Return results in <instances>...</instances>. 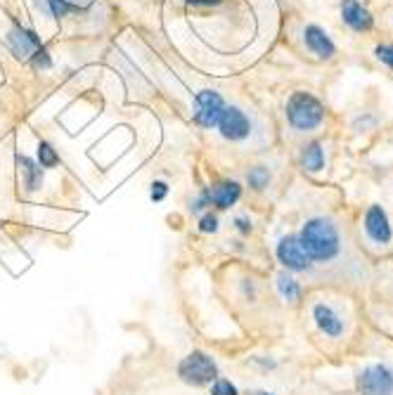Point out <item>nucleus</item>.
I'll return each instance as SVG.
<instances>
[{
  "label": "nucleus",
  "mask_w": 393,
  "mask_h": 395,
  "mask_svg": "<svg viewBox=\"0 0 393 395\" xmlns=\"http://www.w3.org/2000/svg\"><path fill=\"white\" fill-rule=\"evenodd\" d=\"M301 244L311 260H332L339 253V232L325 218H313L301 230Z\"/></svg>",
  "instance_id": "1"
},
{
  "label": "nucleus",
  "mask_w": 393,
  "mask_h": 395,
  "mask_svg": "<svg viewBox=\"0 0 393 395\" xmlns=\"http://www.w3.org/2000/svg\"><path fill=\"white\" fill-rule=\"evenodd\" d=\"M178 377L189 386H211L218 379V365L204 350H192L187 357L180 360Z\"/></svg>",
  "instance_id": "2"
},
{
  "label": "nucleus",
  "mask_w": 393,
  "mask_h": 395,
  "mask_svg": "<svg viewBox=\"0 0 393 395\" xmlns=\"http://www.w3.org/2000/svg\"><path fill=\"white\" fill-rule=\"evenodd\" d=\"M287 118L297 130H313L325 118L322 104L308 93H294L287 102Z\"/></svg>",
  "instance_id": "3"
},
{
  "label": "nucleus",
  "mask_w": 393,
  "mask_h": 395,
  "mask_svg": "<svg viewBox=\"0 0 393 395\" xmlns=\"http://www.w3.org/2000/svg\"><path fill=\"white\" fill-rule=\"evenodd\" d=\"M360 395H391L393 393V372L386 365H370L358 374L355 381Z\"/></svg>",
  "instance_id": "4"
},
{
  "label": "nucleus",
  "mask_w": 393,
  "mask_h": 395,
  "mask_svg": "<svg viewBox=\"0 0 393 395\" xmlns=\"http://www.w3.org/2000/svg\"><path fill=\"white\" fill-rule=\"evenodd\" d=\"M277 258L287 270H294V272H306V270H311V265H313L311 256L306 253L304 244H301V239L297 235H287L279 239Z\"/></svg>",
  "instance_id": "5"
},
{
  "label": "nucleus",
  "mask_w": 393,
  "mask_h": 395,
  "mask_svg": "<svg viewBox=\"0 0 393 395\" xmlns=\"http://www.w3.org/2000/svg\"><path fill=\"white\" fill-rule=\"evenodd\" d=\"M196 102V111H194V121L201 126V128H214L218 126V118L226 109L223 104V97L216 93V90H201L194 97Z\"/></svg>",
  "instance_id": "6"
},
{
  "label": "nucleus",
  "mask_w": 393,
  "mask_h": 395,
  "mask_svg": "<svg viewBox=\"0 0 393 395\" xmlns=\"http://www.w3.org/2000/svg\"><path fill=\"white\" fill-rule=\"evenodd\" d=\"M218 128H221V135L226 138V140L240 143V140L249 138L251 123H249V118H247V114H244L242 109L226 107V109H223L221 118H218Z\"/></svg>",
  "instance_id": "7"
},
{
  "label": "nucleus",
  "mask_w": 393,
  "mask_h": 395,
  "mask_svg": "<svg viewBox=\"0 0 393 395\" xmlns=\"http://www.w3.org/2000/svg\"><path fill=\"white\" fill-rule=\"evenodd\" d=\"M365 230H367L372 242L377 244H389L393 237L389 216H386V211L382 206H370L367 216H365Z\"/></svg>",
  "instance_id": "8"
},
{
  "label": "nucleus",
  "mask_w": 393,
  "mask_h": 395,
  "mask_svg": "<svg viewBox=\"0 0 393 395\" xmlns=\"http://www.w3.org/2000/svg\"><path fill=\"white\" fill-rule=\"evenodd\" d=\"M8 43L19 60H29L31 55L43 45L36 33L29 29H22V26H12V31L8 33Z\"/></svg>",
  "instance_id": "9"
},
{
  "label": "nucleus",
  "mask_w": 393,
  "mask_h": 395,
  "mask_svg": "<svg viewBox=\"0 0 393 395\" xmlns=\"http://www.w3.org/2000/svg\"><path fill=\"white\" fill-rule=\"evenodd\" d=\"M209 201H211V206L216 208H230L235 206L237 201H240L242 196V187L240 182L235 180H226V182H218V185H211L209 189H204Z\"/></svg>",
  "instance_id": "10"
},
{
  "label": "nucleus",
  "mask_w": 393,
  "mask_h": 395,
  "mask_svg": "<svg viewBox=\"0 0 393 395\" xmlns=\"http://www.w3.org/2000/svg\"><path fill=\"white\" fill-rule=\"evenodd\" d=\"M90 5H93V0H36V8L52 19H62L72 12H83Z\"/></svg>",
  "instance_id": "11"
},
{
  "label": "nucleus",
  "mask_w": 393,
  "mask_h": 395,
  "mask_svg": "<svg viewBox=\"0 0 393 395\" xmlns=\"http://www.w3.org/2000/svg\"><path fill=\"white\" fill-rule=\"evenodd\" d=\"M313 320L318 324V329L322 331L325 336H341L343 334V322L341 317L334 313V308L325 306V303H318V306L313 308Z\"/></svg>",
  "instance_id": "12"
},
{
  "label": "nucleus",
  "mask_w": 393,
  "mask_h": 395,
  "mask_svg": "<svg viewBox=\"0 0 393 395\" xmlns=\"http://www.w3.org/2000/svg\"><path fill=\"white\" fill-rule=\"evenodd\" d=\"M341 15L353 31H370L372 29V15L362 8L358 0H343L341 3Z\"/></svg>",
  "instance_id": "13"
},
{
  "label": "nucleus",
  "mask_w": 393,
  "mask_h": 395,
  "mask_svg": "<svg viewBox=\"0 0 393 395\" xmlns=\"http://www.w3.org/2000/svg\"><path fill=\"white\" fill-rule=\"evenodd\" d=\"M304 40H306V45L322 60H329L334 55V43L329 40V36L325 31L318 29V26H306Z\"/></svg>",
  "instance_id": "14"
},
{
  "label": "nucleus",
  "mask_w": 393,
  "mask_h": 395,
  "mask_svg": "<svg viewBox=\"0 0 393 395\" xmlns=\"http://www.w3.org/2000/svg\"><path fill=\"white\" fill-rule=\"evenodd\" d=\"M17 164H19V173H22L24 178V187L29 189V192H36V189L43 187V168L38 166V161H33L29 157H17Z\"/></svg>",
  "instance_id": "15"
},
{
  "label": "nucleus",
  "mask_w": 393,
  "mask_h": 395,
  "mask_svg": "<svg viewBox=\"0 0 393 395\" xmlns=\"http://www.w3.org/2000/svg\"><path fill=\"white\" fill-rule=\"evenodd\" d=\"M301 164H304V168H308L311 173L322 171V168H325V152H322V145L320 143H311L308 147H304Z\"/></svg>",
  "instance_id": "16"
},
{
  "label": "nucleus",
  "mask_w": 393,
  "mask_h": 395,
  "mask_svg": "<svg viewBox=\"0 0 393 395\" xmlns=\"http://www.w3.org/2000/svg\"><path fill=\"white\" fill-rule=\"evenodd\" d=\"M277 291L284 301H289V303H297L301 299V284L292 277V274H279L277 277Z\"/></svg>",
  "instance_id": "17"
},
{
  "label": "nucleus",
  "mask_w": 393,
  "mask_h": 395,
  "mask_svg": "<svg viewBox=\"0 0 393 395\" xmlns=\"http://www.w3.org/2000/svg\"><path fill=\"white\" fill-rule=\"evenodd\" d=\"M247 180H249V187H251V189L261 192V189L268 187V182H270V171H268L265 166H254V168L249 171Z\"/></svg>",
  "instance_id": "18"
},
{
  "label": "nucleus",
  "mask_w": 393,
  "mask_h": 395,
  "mask_svg": "<svg viewBox=\"0 0 393 395\" xmlns=\"http://www.w3.org/2000/svg\"><path fill=\"white\" fill-rule=\"evenodd\" d=\"M60 164V157L55 152V147L50 143H40L38 145V166L40 168H55Z\"/></svg>",
  "instance_id": "19"
},
{
  "label": "nucleus",
  "mask_w": 393,
  "mask_h": 395,
  "mask_svg": "<svg viewBox=\"0 0 393 395\" xmlns=\"http://www.w3.org/2000/svg\"><path fill=\"white\" fill-rule=\"evenodd\" d=\"M31 65L36 67V69H50L52 67V60H50V52H48V48L45 45H40L36 52L31 55Z\"/></svg>",
  "instance_id": "20"
},
{
  "label": "nucleus",
  "mask_w": 393,
  "mask_h": 395,
  "mask_svg": "<svg viewBox=\"0 0 393 395\" xmlns=\"http://www.w3.org/2000/svg\"><path fill=\"white\" fill-rule=\"evenodd\" d=\"M211 395H240V391L228 379H216L211 384Z\"/></svg>",
  "instance_id": "21"
},
{
  "label": "nucleus",
  "mask_w": 393,
  "mask_h": 395,
  "mask_svg": "<svg viewBox=\"0 0 393 395\" xmlns=\"http://www.w3.org/2000/svg\"><path fill=\"white\" fill-rule=\"evenodd\" d=\"M199 232H204V235H214V232H218V218L214 213H204L199 221Z\"/></svg>",
  "instance_id": "22"
},
{
  "label": "nucleus",
  "mask_w": 393,
  "mask_h": 395,
  "mask_svg": "<svg viewBox=\"0 0 393 395\" xmlns=\"http://www.w3.org/2000/svg\"><path fill=\"white\" fill-rule=\"evenodd\" d=\"M166 194H168V185L164 180H154L152 182V189H150V199L152 201H161V199H166Z\"/></svg>",
  "instance_id": "23"
},
{
  "label": "nucleus",
  "mask_w": 393,
  "mask_h": 395,
  "mask_svg": "<svg viewBox=\"0 0 393 395\" xmlns=\"http://www.w3.org/2000/svg\"><path fill=\"white\" fill-rule=\"evenodd\" d=\"M209 206H211V201H209L206 192H201L192 204H189V211H192V213H204V211H206Z\"/></svg>",
  "instance_id": "24"
},
{
  "label": "nucleus",
  "mask_w": 393,
  "mask_h": 395,
  "mask_svg": "<svg viewBox=\"0 0 393 395\" xmlns=\"http://www.w3.org/2000/svg\"><path fill=\"white\" fill-rule=\"evenodd\" d=\"M377 57L382 62H386V65L393 69V45H379L377 48Z\"/></svg>",
  "instance_id": "25"
},
{
  "label": "nucleus",
  "mask_w": 393,
  "mask_h": 395,
  "mask_svg": "<svg viewBox=\"0 0 393 395\" xmlns=\"http://www.w3.org/2000/svg\"><path fill=\"white\" fill-rule=\"evenodd\" d=\"M235 228H237V232H240V235H249V232L254 230V228H251V221H249V218H244V216H237L235 218Z\"/></svg>",
  "instance_id": "26"
},
{
  "label": "nucleus",
  "mask_w": 393,
  "mask_h": 395,
  "mask_svg": "<svg viewBox=\"0 0 393 395\" xmlns=\"http://www.w3.org/2000/svg\"><path fill=\"white\" fill-rule=\"evenodd\" d=\"M189 5H194V8H209V5H221L223 0H187Z\"/></svg>",
  "instance_id": "27"
},
{
  "label": "nucleus",
  "mask_w": 393,
  "mask_h": 395,
  "mask_svg": "<svg viewBox=\"0 0 393 395\" xmlns=\"http://www.w3.org/2000/svg\"><path fill=\"white\" fill-rule=\"evenodd\" d=\"M251 395H272V393H268V391H256V393H251Z\"/></svg>",
  "instance_id": "28"
}]
</instances>
